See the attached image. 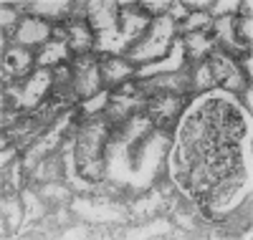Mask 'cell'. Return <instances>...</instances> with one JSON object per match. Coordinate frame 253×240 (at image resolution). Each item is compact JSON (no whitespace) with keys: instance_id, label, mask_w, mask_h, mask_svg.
<instances>
[{"instance_id":"6da1fadb","label":"cell","mask_w":253,"mask_h":240,"mask_svg":"<svg viewBox=\"0 0 253 240\" xmlns=\"http://www.w3.org/2000/svg\"><path fill=\"white\" fill-rule=\"evenodd\" d=\"M246 134H251L246 117L233 106V99H228V91L205 94L180 121L170 160L172 180L200 202L220 182L251 174Z\"/></svg>"},{"instance_id":"7a4b0ae2","label":"cell","mask_w":253,"mask_h":240,"mask_svg":"<svg viewBox=\"0 0 253 240\" xmlns=\"http://www.w3.org/2000/svg\"><path fill=\"white\" fill-rule=\"evenodd\" d=\"M112 134V124L104 119V114L84 117L81 129L74 144V162L79 174L89 182L107 180V142Z\"/></svg>"},{"instance_id":"3957f363","label":"cell","mask_w":253,"mask_h":240,"mask_svg":"<svg viewBox=\"0 0 253 240\" xmlns=\"http://www.w3.org/2000/svg\"><path fill=\"white\" fill-rule=\"evenodd\" d=\"M175 20L170 15H160V18H152L150 26L144 28V33L139 38H134L129 46L124 48V58L129 63H152V61H160L167 56V51L172 48L175 43Z\"/></svg>"},{"instance_id":"277c9868","label":"cell","mask_w":253,"mask_h":240,"mask_svg":"<svg viewBox=\"0 0 253 240\" xmlns=\"http://www.w3.org/2000/svg\"><path fill=\"white\" fill-rule=\"evenodd\" d=\"M86 20L94 31V53H124V40L119 36V3L112 0H96V3H86Z\"/></svg>"},{"instance_id":"5b68a950","label":"cell","mask_w":253,"mask_h":240,"mask_svg":"<svg viewBox=\"0 0 253 240\" xmlns=\"http://www.w3.org/2000/svg\"><path fill=\"white\" fill-rule=\"evenodd\" d=\"M53 89V71L36 66L33 74H28L26 81H8L5 99L13 109H26V112H36L43 101V96Z\"/></svg>"},{"instance_id":"8992f818","label":"cell","mask_w":253,"mask_h":240,"mask_svg":"<svg viewBox=\"0 0 253 240\" xmlns=\"http://www.w3.org/2000/svg\"><path fill=\"white\" fill-rule=\"evenodd\" d=\"M147 104L144 94L139 91V83L134 81H124L122 86H117L114 91H109V101H107V109H104V119H107L114 126H119L122 121H126L129 117H134L139 112V106Z\"/></svg>"},{"instance_id":"52a82bcc","label":"cell","mask_w":253,"mask_h":240,"mask_svg":"<svg viewBox=\"0 0 253 240\" xmlns=\"http://www.w3.org/2000/svg\"><path fill=\"white\" fill-rule=\"evenodd\" d=\"M185 104L187 101L182 94H152L144 104V114L150 117L155 129H162L170 134L185 112Z\"/></svg>"},{"instance_id":"ba28073f","label":"cell","mask_w":253,"mask_h":240,"mask_svg":"<svg viewBox=\"0 0 253 240\" xmlns=\"http://www.w3.org/2000/svg\"><path fill=\"white\" fill-rule=\"evenodd\" d=\"M71 66V83L79 99H91L101 91V74H99V56L84 53V56H74L69 61Z\"/></svg>"},{"instance_id":"9c48e42d","label":"cell","mask_w":253,"mask_h":240,"mask_svg":"<svg viewBox=\"0 0 253 240\" xmlns=\"http://www.w3.org/2000/svg\"><path fill=\"white\" fill-rule=\"evenodd\" d=\"M208 66H210V74H213V81L220 83L223 91L236 94V91H243V89H246V81H248V79L238 71L236 61L230 58L228 53H223L220 48H213V51H210Z\"/></svg>"},{"instance_id":"30bf717a","label":"cell","mask_w":253,"mask_h":240,"mask_svg":"<svg viewBox=\"0 0 253 240\" xmlns=\"http://www.w3.org/2000/svg\"><path fill=\"white\" fill-rule=\"evenodd\" d=\"M99 74H101V86L104 91H114L117 86H122L126 79L134 76L132 63L124 56H114V53H101L99 56Z\"/></svg>"},{"instance_id":"8fae6325","label":"cell","mask_w":253,"mask_h":240,"mask_svg":"<svg viewBox=\"0 0 253 240\" xmlns=\"http://www.w3.org/2000/svg\"><path fill=\"white\" fill-rule=\"evenodd\" d=\"M150 15L142 10L139 3H119V36L124 40V46H129L134 38L144 33V28L150 26Z\"/></svg>"},{"instance_id":"7c38bea8","label":"cell","mask_w":253,"mask_h":240,"mask_svg":"<svg viewBox=\"0 0 253 240\" xmlns=\"http://www.w3.org/2000/svg\"><path fill=\"white\" fill-rule=\"evenodd\" d=\"M193 76H190V63L177 71H170V74H160V76H152L147 83H139V91L142 94H182Z\"/></svg>"},{"instance_id":"4fadbf2b","label":"cell","mask_w":253,"mask_h":240,"mask_svg":"<svg viewBox=\"0 0 253 240\" xmlns=\"http://www.w3.org/2000/svg\"><path fill=\"white\" fill-rule=\"evenodd\" d=\"M63 28H66V46L71 48L74 56H84L94 51L96 38L86 18H69L63 20Z\"/></svg>"},{"instance_id":"5bb4252c","label":"cell","mask_w":253,"mask_h":240,"mask_svg":"<svg viewBox=\"0 0 253 240\" xmlns=\"http://www.w3.org/2000/svg\"><path fill=\"white\" fill-rule=\"evenodd\" d=\"M53 36L51 23H46L43 18H36V15H26L20 18V23L13 33V40L18 46H38V43H46V38Z\"/></svg>"},{"instance_id":"9a60e30c","label":"cell","mask_w":253,"mask_h":240,"mask_svg":"<svg viewBox=\"0 0 253 240\" xmlns=\"http://www.w3.org/2000/svg\"><path fill=\"white\" fill-rule=\"evenodd\" d=\"M71 58H74V53H71V48L66 46V43L51 38V40H46L43 46L38 48L36 66H41V69H56V66H61L63 61H71Z\"/></svg>"},{"instance_id":"2e32d148","label":"cell","mask_w":253,"mask_h":240,"mask_svg":"<svg viewBox=\"0 0 253 240\" xmlns=\"http://www.w3.org/2000/svg\"><path fill=\"white\" fill-rule=\"evenodd\" d=\"M182 48L187 51V58H185L187 63H198L205 53H210L215 48V43L208 36V31H193V33H185Z\"/></svg>"},{"instance_id":"e0dca14e","label":"cell","mask_w":253,"mask_h":240,"mask_svg":"<svg viewBox=\"0 0 253 240\" xmlns=\"http://www.w3.org/2000/svg\"><path fill=\"white\" fill-rule=\"evenodd\" d=\"M36 58L23 48V46H15L10 48L5 56H3V74H13V76H20V74H33L36 69Z\"/></svg>"},{"instance_id":"ac0fdd59","label":"cell","mask_w":253,"mask_h":240,"mask_svg":"<svg viewBox=\"0 0 253 240\" xmlns=\"http://www.w3.org/2000/svg\"><path fill=\"white\" fill-rule=\"evenodd\" d=\"M71 10L69 3H28L26 13L36 15V18H43V20H61Z\"/></svg>"},{"instance_id":"d6986e66","label":"cell","mask_w":253,"mask_h":240,"mask_svg":"<svg viewBox=\"0 0 253 240\" xmlns=\"http://www.w3.org/2000/svg\"><path fill=\"white\" fill-rule=\"evenodd\" d=\"M233 33H236V40L241 46L251 48V38H253V20L251 18H236L233 20Z\"/></svg>"},{"instance_id":"ffe728a7","label":"cell","mask_w":253,"mask_h":240,"mask_svg":"<svg viewBox=\"0 0 253 240\" xmlns=\"http://www.w3.org/2000/svg\"><path fill=\"white\" fill-rule=\"evenodd\" d=\"M107 101H109V94L107 91H99L96 96H91V99H86L81 104V112H84V117H91V114H101L104 109H107Z\"/></svg>"},{"instance_id":"44dd1931","label":"cell","mask_w":253,"mask_h":240,"mask_svg":"<svg viewBox=\"0 0 253 240\" xmlns=\"http://www.w3.org/2000/svg\"><path fill=\"white\" fill-rule=\"evenodd\" d=\"M210 26H213V20H210L208 13H193V15L185 18L182 31H185V33H193V31H198V28H208V31H210Z\"/></svg>"},{"instance_id":"7402d4cb","label":"cell","mask_w":253,"mask_h":240,"mask_svg":"<svg viewBox=\"0 0 253 240\" xmlns=\"http://www.w3.org/2000/svg\"><path fill=\"white\" fill-rule=\"evenodd\" d=\"M213 74H210V66L208 63H200L195 76H193V86H195V91H208L210 86H213Z\"/></svg>"},{"instance_id":"603a6c76","label":"cell","mask_w":253,"mask_h":240,"mask_svg":"<svg viewBox=\"0 0 253 240\" xmlns=\"http://www.w3.org/2000/svg\"><path fill=\"white\" fill-rule=\"evenodd\" d=\"M230 10H238V3H215V5L208 8V13H213V15H223V13H230Z\"/></svg>"},{"instance_id":"cb8c5ba5","label":"cell","mask_w":253,"mask_h":240,"mask_svg":"<svg viewBox=\"0 0 253 240\" xmlns=\"http://www.w3.org/2000/svg\"><path fill=\"white\" fill-rule=\"evenodd\" d=\"M167 15H170L172 20H182V18H187V10H185L182 3H170V8H167Z\"/></svg>"},{"instance_id":"d4e9b609","label":"cell","mask_w":253,"mask_h":240,"mask_svg":"<svg viewBox=\"0 0 253 240\" xmlns=\"http://www.w3.org/2000/svg\"><path fill=\"white\" fill-rule=\"evenodd\" d=\"M13 23H15V10L3 5V28H10Z\"/></svg>"}]
</instances>
